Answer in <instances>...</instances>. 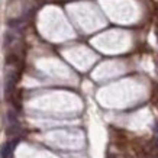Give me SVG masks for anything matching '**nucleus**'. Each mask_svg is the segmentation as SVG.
Segmentation results:
<instances>
[{"mask_svg": "<svg viewBox=\"0 0 158 158\" xmlns=\"http://www.w3.org/2000/svg\"><path fill=\"white\" fill-rule=\"evenodd\" d=\"M19 142V139H15L13 142H7V144H5L3 147H2V149H0V157L2 158H9L10 154H12V151H13L15 145Z\"/></svg>", "mask_w": 158, "mask_h": 158, "instance_id": "f257e3e1", "label": "nucleus"}]
</instances>
